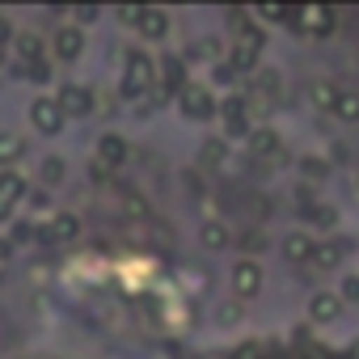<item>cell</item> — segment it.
Masks as SVG:
<instances>
[{
  "instance_id": "cell-1",
  "label": "cell",
  "mask_w": 359,
  "mask_h": 359,
  "mask_svg": "<svg viewBox=\"0 0 359 359\" xmlns=\"http://www.w3.org/2000/svg\"><path fill=\"white\" fill-rule=\"evenodd\" d=\"M156 81V64L144 55V51H131L127 55V68H123V81H118V93L123 97H144Z\"/></svg>"
},
{
  "instance_id": "cell-2",
  "label": "cell",
  "mask_w": 359,
  "mask_h": 359,
  "mask_svg": "<svg viewBox=\"0 0 359 359\" xmlns=\"http://www.w3.org/2000/svg\"><path fill=\"white\" fill-rule=\"evenodd\" d=\"M118 22H131L135 34L148 39V43H161V39L169 34V13H165V9H123Z\"/></svg>"
},
{
  "instance_id": "cell-3",
  "label": "cell",
  "mask_w": 359,
  "mask_h": 359,
  "mask_svg": "<svg viewBox=\"0 0 359 359\" xmlns=\"http://www.w3.org/2000/svg\"><path fill=\"white\" fill-rule=\"evenodd\" d=\"M30 123H34V131H39V135H60V131H64V123H68V114L60 110V102H55V97L39 93V97L30 102Z\"/></svg>"
},
{
  "instance_id": "cell-4",
  "label": "cell",
  "mask_w": 359,
  "mask_h": 359,
  "mask_svg": "<svg viewBox=\"0 0 359 359\" xmlns=\"http://www.w3.org/2000/svg\"><path fill=\"white\" fill-rule=\"evenodd\" d=\"M30 195V187H26V177L18 173V169H0V224H5L13 212H18V203Z\"/></svg>"
},
{
  "instance_id": "cell-5",
  "label": "cell",
  "mask_w": 359,
  "mask_h": 359,
  "mask_svg": "<svg viewBox=\"0 0 359 359\" xmlns=\"http://www.w3.org/2000/svg\"><path fill=\"white\" fill-rule=\"evenodd\" d=\"M262 47H266V39L262 34H241L237 43H233V51H229V68L233 72H254L258 68V60H262Z\"/></svg>"
},
{
  "instance_id": "cell-6",
  "label": "cell",
  "mask_w": 359,
  "mask_h": 359,
  "mask_svg": "<svg viewBox=\"0 0 359 359\" xmlns=\"http://www.w3.org/2000/svg\"><path fill=\"white\" fill-rule=\"evenodd\" d=\"M229 283H233V292H237L241 300H250V296L262 292V266H258L254 258H237L233 271H229Z\"/></svg>"
},
{
  "instance_id": "cell-7",
  "label": "cell",
  "mask_w": 359,
  "mask_h": 359,
  "mask_svg": "<svg viewBox=\"0 0 359 359\" xmlns=\"http://www.w3.org/2000/svg\"><path fill=\"white\" fill-rule=\"evenodd\" d=\"M342 296L338 292H313L309 296V321H317V325H334L338 317H342Z\"/></svg>"
},
{
  "instance_id": "cell-8",
  "label": "cell",
  "mask_w": 359,
  "mask_h": 359,
  "mask_svg": "<svg viewBox=\"0 0 359 359\" xmlns=\"http://www.w3.org/2000/svg\"><path fill=\"white\" fill-rule=\"evenodd\" d=\"M55 102H60V110H64L68 118H85V114L93 110V93H89L85 85H64V89L55 93Z\"/></svg>"
},
{
  "instance_id": "cell-9",
  "label": "cell",
  "mask_w": 359,
  "mask_h": 359,
  "mask_svg": "<svg viewBox=\"0 0 359 359\" xmlns=\"http://www.w3.org/2000/svg\"><path fill=\"white\" fill-rule=\"evenodd\" d=\"M81 51H85V30L81 26H60L55 30V60L72 64V60H81Z\"/></svg>"
},
{
  "instance_id": "cell-10",
  "label": "cell",
  "mask_w": 359,
  "mask_h": 359,
  "mask_svg": "<svg viewBox=\"0 0 359 359\" xmlns=\"http://www.w3.org/2000/svg\"><path fill=\"white\" fill-rule=\"evenodd\" d=\"M182 114H187V118H212V114H216L212 93H208L203 85H187V89H182Z\"/></svg>"
},
{
  "instance_id": "cell-11",
  "label": "cell",
  "mask_w": 359,
  "mask_h": 359,
  "mask_svg": "<svg viewBox=\"0 0 359 359\" xmlns=\"http://www.w3.org/2000/svg\"><path fill=\"white\" fill-rule=\"evenodd\" d=\"M123 161H127V140L114 135V131H106V135L97 140V165L110 169V165H123Z\"/></svg>"
},
{
  "instance_id": "cell-12",
  "label": "cell",
  "mask_w": 359,
  "mask_h": 359,
  "mask_svg": "<svg viewBox=\"0 0 359 359\" xmlns=\"http://www.w3.org/2000/svg\"><path fill=\"white\" fill-rule=\"evenodd\" d=\"M296 22L304 26V34H317V39L334 30V13L330 9H317V5L313 9H296Z\"/></svg>"
},
{
  "instance_id": "cell-13",
  "label": "cell",
  "mask_w": 359,
  "mask_h": 359,
  "mask_svg": "<svg viewBox=\"0 0 359 359\" xmlns=\"http://www.w3.org/2000/svg\"><path fill=\"white\" fill-rule=\"evenodd\" d=\"M229 241H233L229 224H220V220H203V224H199V245H203L208 254H220Z\"/></svg>"
},
{
  "instance_id": "cell-14",
  "label": "cell",
  "mask_w": 359,
  "mask_h": 359,
  "mask_svg": "<svg viewBox=\"0 0 359 359\" xmlns=\"http://www.w3.org/2000/svg\"><path fill=\"white\" fill-rule=\"evenodd\" d=\"M313 266H321V271H334V266H342V245L334 241V237H325V241H313V258H309Z\"/></svg>"
},
{
  "instance_id": "cell-15",
  "label": "cell",
  "mask_w": 359,
  "mask_h": 359,
  "mask_svg": "<svg viewBox=\"0 0 359 359\" xmlns=\"http://www.w3.org/2000/svg\"><path fill=\"white\" fill-rule=\"evenodd\" d=\"M338 97H342V89H338L334 81H313V85H309V102H313L317 110H334Z\"/></svg>"
},
{
  "instance_id": "cell-16",
  "label": "cell",
  "mask_w": 359,
  "mask_h": 359,
  "mask_svg": "<svg viewBox=\"0 0 359 359\" xmlns=\"http://www.w3.org/2000/svg\"><path fill=\"white\" fill-rule=\"evenodd\" d=\"M81 233V220L72 216V212H60V216H51V224H47V241H72Z\"/></svg>"
},
{
  "instance_id": "cell-17",
  "label": "cell",
  "mask_w": 359,
  "mask_h": 359,
  "mask_svg": "<svg viewBox=\"0 0 359 359\" xmlns=\"http://www.w3.org/2000/svg\"><path fill=\"white\" fill-rule=\"evenodd\" d=\"M22 152H26V144H22V135H18V131H0V169L18 165V161H22Z\"/></svg>"
},
{
  "instance_id": "cell-18",
  "label": "cell",
  "mask_w": 359,
  "mask_h": 359,
  "mask_svg": "<svg viewBox=\"0 0 359 359\" xmlns=\"http://www.w3.org/2000/svg\"><path fill=\"white\" fill-rule=\"evenodd\" d=\"M313 241H317V237H309V233H292V237L283 241V254H287L292 262H309V258H313Z\"/></svg>"
},
{
  "instance_id": "cell-19",
  "label": "cell",
  "mask_w": 359,
  "mask_h": 359,
  "mask_svg": "<svg viewBox=\"0 0 359 359\" xmlns=\"http://www.w3.org/2000/svg\"><path fill=\"white\" fill-rule=\"evenodd\" d=\"M250 148H254L258 156H266V152L279 148V135H275L271 127H254V131H250Z\"/></svg>"
},
{
  "instance_id": "cell-20",
  "label": "cell",
  "mask_w": 359,
  "mask_h": 359,
  "mask_svg": "<svg viewBox=\"0 0 359 359\" xmlns=\"http://www.w3.org/2000/svg\"><path fill=\"white\" fill-rule=\"evenodd\" d=\"M334 114H338L342 123H359V93H342L338 106H334Z\"/></svg>"
},
{
  "instance_id": "cell-21",
  "label": "cell",
  "mask_w": 359,
  "mask_h": 359,
  "mask_svg": "<svg viewBox=\"0 0 359 359\" xmlns=\"http://www.w3.org/2000/svg\"><path fill=\"white\" fill-rule=\"evenodd\" d=\"M64 169H68L64 156H47V161H43V182H47V187H60V182H64Z\"/></svg>"
},
{
  "instance_id": "cell-22",
  "label": "cell",
  "mask_w": 359,
  "mask_h": 359,
  "mask_svg": "<svg viewBox=\"0 0 359 359\" xmlns=\"http://www.w3.org/2000/svg\"><path fill=\"white\" fill-rule=\"evenodd\" d=\"M161 76H165V85L177 89V93L187 89V85H182V60H165V64H161Z\"/></svg>"
},
{
  "instance_id": "cell-23",
  "label": "cell",
  "mask_w": 359,
  "mask_h": 359,
  "mask_svg": "<svg viewBox=\"0 0 359 359\" xmlns=\"http://www.w3.org/2000/svg\"><path fill=\"white\" fill-rule=\"evenodd\" d=\"M224 156H229V144L224 140H208L203 144V165H220Z\"/></svg>"
},
{
  "instance_id": "cell-24",
  "label": "cell",
  "mask_w": 359,
  "mask_h": 359,
  "mask_svg": "<svg viewBox=\"0 0 359 359\" xmlns=\"http://www.w3.org/2000/svg\"><path fill=\"white\" fill-rule=\"evenodd\" d=\"M338 296H342V304H359V275H342Z\"/></svg>"
},
{
  "instance_id": "cell-25",
  "label": "cell",
  "mask_w": 359,
  "mask_h": 359,
  "mask_svg": "<svg viewBox=\"0 0 359 359\" xmlns=\"http://www.w3.org/2000/svg\"><path fill=\"white\" fill-rule=\"evenodd\" d=\"M9 262H13V241H0V275L9 271Z\"/></svg>"
},
{
  "instance_id": "cell-26",
  "label": "cell",
  "mask_w": 359,
  "mask_h": 359,
  "mask_svg": "<svg viewBox=\"0 0 359 359\" xmlns=\"http://www.w3.org/2000/svg\"><path fill=\"white\" fill-rule=\"evenodd\" d=\"M304 169H309L313 177H321V173H330V165H321V161H304Z\"/></svg>"
},
{
  "instance_id": "cell-27",
  "label": "cell",
  "mask_w": 359,
  "mask_h": 359,
  "mask_svg": "<svg viewBox=\"0 0 359 359\" xmlns=\"http://www.w3.org/2000/svg\"><path fill=\"white\" fill-rule=\"evenodd\" d=\"M9 39H13V30H9V22L0 18V47H9Z\"/></svg>"
},
{
  "instance_id": "cell-28",
  "label": "cell",
  "mask_w": 359,
  "mask_h": 359,
  "mask_svg": "<svg viewBox=\"0 0 359 359\" xmlns=\"http://www.w3.org/2000/svg\"><path fill=\"white\" fill-rule=\"evenodd\" d=\"M13 241H30V224H18L13 229Z\"/></svg>"
},
{
  "instance_id": "cell-29",
  "label": "cell",
  "mask_w": 359,
  "mask_h": 359,
  "mask_svg": "<svg viewBox=\"0 0 359 359\" xmlns=\"http://www.w3.org/2000/svg\"><path fill=\"white\" fill-rule=\"evenodd\" d=\"M355 191H359V169H355Z\"/></svg>"
},
{
  "instance_id": "cell-30",
  "label": "cell",
  "mask_w": 359,
  "mask_h": 359,
  "mask_svg": "<svg viewBox=\"0 0 359 359\" xmlns=\"http://www.w3.org/2000/svg\"><path fill=\"white\" fill-rule=\"evenodd\" d=\"M0 64H5V47H0Z\"/></svg>"
}]
</instances>
